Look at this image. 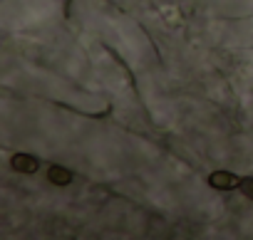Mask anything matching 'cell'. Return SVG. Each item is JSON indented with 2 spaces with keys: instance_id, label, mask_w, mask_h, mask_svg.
Here are the masks:
<instances>
[{
  "instance_id": "cell-4",
  "label": "cell",
  "mask_w": 253,
  "mask_h": 240,
  "mask_svg": "<svg viewBox=\"0 0 253 240\" xmlns=\"http://www.w3.org/2000/svg\"><path fill=\"white\" fill-rule=\"evenodd\" d=\"M238 188L253 198V178H241V181H238Z\"/></svg>"
},
{
  "instance_id": "cell-2",
  "label": "cell",
  "mask_w": 253,
  "mask_h": 240,
  "mask_svg": "<svg viewBox=\"0 0 253 240\" xmlns=\"http://www.w3.org/2000/svg\"><path fill=\"white\" fill-rule=\"evenodd\" d=\"M211 186H218V188L228 191V188H236L238 181H236V176H231V173H213V176H211Z\"/></svg>"
},
{
  "instance_id": "cell-3",
  "label": "cell",
  "mask_w": 253,
  "mask_h": 240,
  "mask_svg": "<svg viewBox=\"0 0 253 240\" xmlns=\"http://www.w3.org/2000/svg\"><path fill=\"white\" fill-rule=\"evenodd\" d=\"M50 178H52L55 183H67V181H70L72 176H70L67 171H60V166H55V169L50 171Z\"/></svg>"
},
{
  "instance_id": "cell-1",
  "label": "cell",
  "mask_w": 253,
  "mask_h": 240,
  "mask_svg": "<svg viewBox=\"0 0 253 240\" xmlns=\"http://www.w3.org/2000/svg\"><path fill=\"white\" fill-rule=\"evenodd\" d=\"M13 166H15L18 171L33 173V171L38 169V161H35L33 156H25V154H20V156H13Z\"/></svg>"
}]
</instances>
